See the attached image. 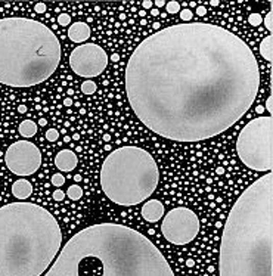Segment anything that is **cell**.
Here are the masks:
<instances>
[{
	"mask_svg": "<svg viewBox=\"0 0 273 276\" xmlns=\"http://www.w3.org/2000/svg\"><path fill=\"white\" fill-rule=\"evenodd\" d=\"M52 196H54L55 201H64V198H65V195H64V191H59V189H58V191H55Z\"/></svg>",
	"mask_w": 273,
	"mask_h": 276,
	"instance_id": "83f0119b",
	"label": "cell"
},
{
	"mask_svg": "<svg viewBox=\"0 0 273 276\" xmlns=\"http://www.w3.org/2000/svg\"><path fill=\"white\" fill-rule=\"evenodd\" d=\"M151 15L157 16V15H160V11H158V9H152V11H151Z\"/></svg>",
	"mask_w": 273,
	"mask_h": 276,
	"instance_id": "ab89813d",
	"label": "cell"
},
{
	"mask_svg": "<svg viewBox=\"0 0 273 276\" xmlns=\"http://www.w3.org/2000/svg\"><path fill=\"white\" fill-rule=\"evenodd\" d=\"M18 112H19V114H26V112H27V107H26V105H19V107H18Z\"/></svg>",
	"mask_w": 273,
	"mask_h": 276,
	"instance_id": "d6a6232c",
	"label": "cell"
},
{
	"mask_svg": "<svg viewBox=\"0 0 273 276\" xmlns=\"http://www.w3.org/2000/svg\"><path fill=\"white\" fill-rule=\"evenodd\" d=\"M64 183H65V178H64V174L56 173V174L52 176V185H54V186H56V188H61Z\"/></svg>",
	"mask_w": 273,
	"mask_h": 276,
	"instance_id": "7402d4cb",
	"label": "cell"
},
{
	"mask_svg": "<svg viewBox=\"0 0 273 276\" xmlns=\"http://www.w3.org/2000/svg\"><path fill=\"white\" fill-rule=\"evenodd\" d=\"M39 126H40V127H46V126H47V120L40 118V120H39Z\"/></svg>",
	"mask_w": 273,
	"mask_h": 276,
	"instance_id": "e575fe53",
	"label": "cell"
},
{
	"mask_svg": "<svg viewBox=\"0 0 273 276\" xmlns=\"http://www.w3.org/2000/svg\"><path fill=\"white\" fill-rule=\"evenodd\" d=\"M102 139H104V142H109V140H111V135H109V133H105Z\"/></svg>",
	"mask_w": 273,
	"mask_h": 276,
	"instance_id": "8d00e7d4",
	"label": "cell"
},
{
	"mask_svg": "<svg viewBox=\"0 0 273 276\" xmlns=\"http://www.w3.org/2000/svg\"><path fill=\"white\" fill-rule=\"evenodd\" d=\"M67 93H68V96H72V95H74V89H68Z\"/></svg>",
	"mask_w": 273,
	"mask_h": 276,
	"instance_id": "f6af8a7d",
	"label": "cell"
},
{
	"mask_svg": "<svg viewBox=\"0 0 273 276\" xmlns=\"http://www.w3.org/2000/svg\"><path fill=\"white\" fill-rule=\"evenodd\" d=\"M165 214L164 204L158 199H150L142 206V217L150 223L161 220Z\"/></svg>",
	"mask_w": 273,
	"mask_h": 276,
	"instance_id": "8fae6325",
	"label": "cell"
},
{
	"mask_svg": "<svg viewBox=\"0 0 273 276\" xmlns=\"http://www.w3.org/2000/svg\"><path fill=\"white\" fill-rule=\"evenodd\" d=\"M263 21H264V27H266V30L272 33V31H273V14H272V11H270L269 14L266 15V18H264Z\"/></svg>",
	"mask_w": 273,
	"mask_h": 276,
	"instance_id": "cb8c5ba5",
	"label": "cell"
},
{
	"mask_svg": "<svg viewBox=\"0 0 273 276\" xmlns=\"http://www.w3.org/2000/svg\"><path fill=\"white\" fill-rule=\"evenodd\" d=\"M86 112H87V111H86V108H80V114H82V115H84Z\"/></svg>",
	"mask_w": 273,
	"mask_h": 276,
	"instance_id": "681fc988",
	"label": "cell"
},
{
	"mask_svg": "<svg viewBox=\"0 0 273 276\" xmlns=\"http://www.w3.org/2000/svg\"><path fill=\"white\" fill-rule=\"evenodd\" d=\"M216 226H217V228H221L223 224H221V221H217V223H216Z\"/></svg>",
	"mask_w": 273,
	"mask_h": 276,
	"instance_id": "db71d44e",
	"label": "cell"
},
{
	"mask_svg": "<svg viewBox=\"0 0 273 276\" xmlns=\"http://www.w3.org/2000/svg\"><path fill=\"white\" fill-rule=\"evenodd\" d=\"M180 18H182V21L189 22L192 18H193V14H192L191 9H182V12H180Z\"/></svg>",
	"mask_w": 273,
	"mask_h": 276,
	"instance_id": "d4e9b609",
	"label": "cell"
},
{
	"mask_svg": "<svg viewBox=\"0 0 273 276\" xmlns=\"http://www.w3.org/2000/svg\"><path fill=\"white\" fill-rule=\"evenodd\" d=\"M64 105H65V107H71V105H72V99H71V97H65V99H64Z\"/></svg>",
	"mask_w": 273,
	"mask_h": 276,
	"instance_id": "1f68e13d",
	"label": "cell"
},
{
	"mask_svg": "<svg viewBox=\"0 0 273 276\" xmlns=\"http://www.w3.org/2000/svg\"><path fill=\"white\" fill-rule=\"evenodd\" d=\"M139 15H140V16L145 19V16H146V11H140V12H139Z\"/></svg>",
	"mask_w": 273,
	"mask_h": 276,
	"instance_id": "b9f144b4",
	"label": "cell"
},
{
	"mask_svg": "<svg viewBox=\"0 0 273 276\" xmlns=\"http://www.w3.org/2000/svg\"><path fill=\"white\" fill-rule=\"evenodd\" d=\"M200 219L191 208L178 207L164 214L161 223L163 236L173 245H186L200 234Z\"/></svg>",
	"mask_w": 273,
	"mask_h": 276,
	"instance_id": "ba28073f",
	"label": "cell"
},
{
	"mask_svg": "<svg viewBox=\"0 0 273 276\" xmlns=\"http://www.w3.org/2000/svg\"><path fill=\"white\" fill-rule=\"evenodd\" d=\"M207 14V9H205V6H198L196 8V15H200V16H204Z\"/></svg>",
	"mask_w": 273,
	"mask_h": 276,
	"instance_id": "f546056e",
	"label": "cell"
},
{
	"mask_svg": "<svg viewBox=\"0 0 273 276\" xmlns=\"http://www.w3.org/2000/svg\"><path fill=\"white\" fill-rule=\"evenodd\" d=\"M189 6H191V8H195V6H196V3H195V2H191V3H189Z\"/></svg>",
	"mask_w": 273,
	"mask_h": 276,
	"instance_id": "f5cc1de1",
	"label": "cell"
},
{
	"mask_svg": "<svg viewBox=\"0 0 273 276\" xmlns=\"http://www.w3.org/2000/svg\"><path fill=\"white\" fill-rule=\"evenodd\" d=\"M55 216L34 203L0 207V276H41L62 248Z\"/></svg>",
	"mask_w": 273,
	"mask_h": 276,
	"instance_id": "277c9868",
	"label": "cell"
},
{
	"mask_svg": "<svg viewBox=\"0 0 273 276\" xmlns=\"http://www.w3.org/2000/svg\"><path fill=\"white\" fill-rule=\"evenodd\" d=\"M154 6H157L158 9L164 8V6H165V2H164V0H157V2H154Z\"/></svg>",
	"mask_w": 273,
	"mask_h": 276,
	"instance_id": "4dcf8cb0",
	"label": "cell"
},
{
	"mask_svg": "<svg viewBox=\"0 0 273 276\" xmlns=\"http://www.w3.org/2000/svg\"><path fill=\"white\" fill-rule=\"evenodd\" d=\"M111 61H112V62H118V61H120V55H118V54L111 55Z\"/></svg>",
	"mask_w": 273,
	"mask_h": 276,
	"instance_id": "836d02e7",
	"label": "cell"
},
{
	"mask_svg": "<svg viewBox=\"0 0 273 276\" xmlns=\"http://www.w3.org/2000/svg\"><path fill=\"white\" fill-rule=\"evenodd\" d=\"M217 174H225V168L223 167H217Z\"/></svg>",
	"mask_w": 273,
	"mask_h": 276,
	"instance_id": "74e56055",
	"label": "cell"
},
{
	"mask_svg": "<svg viewBox=\"0 0 273 276\" xmlns=\"http://www.w3.org/2000/svg\"><path fill=\"white\" fill-rule=\"evenodd\" d=\"M37 124L33 121V120H24L19 127H18V132H19V135L22 136V138L30 139L33 138V136H36V133H37Z\"/></svg>",
	"mask_w": 273,
	"mask_h": 276,
	"instance_id": "2e32d148",
	"label": "cell"
},
{
	"mask_svg": "<svg viewBox=\"0 0 273 276\" xmlns=\"http://www.w3.org/2000/svg\"><path fill=\"white\" fill-rule=\"evenodd\" d=\"M165 9L168 14H178V12H180V3L179 2H168V3H165Z\"/></svg>",
	"mask_w": 273,
	"mask_h": 276,
	"instance_id": "d6986e66",
	"label": "cell"
},
{
	"mask_svg": "<svg viewBox=\"0 0 273 276\" xmlns=\"http://www.w3.org/2000/svg\"><path fill=\"white\" fill-rule=\"evenodd\" d=\"M68 37L71 42L84 44V43H87L89 37H90V27L87 26V22L77 21L72 26H69Z\"/></svg>",
	"mask_w": 273,
	"mask_h": 276,
	"instance_id": "4fadbf2b",
	"label": "cell"
},
{
	"mask_svg": "<svg viewBox=\"0 0 273 276\" xmlns=\"http://www.w3.org/2000/svg\"><path fill=\"white\" fill-rule=\"evenodd\" d=\"M62 58L55 33L28 18L0 19V83L31 87L46 82Z\"/></svg>",
	"mask_w": 273,
	"mask_h": 276,
	"instance_id": "5b68a950",
	"label": "cell"
},
{
	"mask_svg": "<svg viewBox=\"0 0 273 276\" xmlns=\"http://www.w3.org/2000/svg\"><path fill=\"white\" fill-rule=\"evenodd\" d=\"M260 55L264 58V61H273V36L269 34L260 43Z\"/></svg>",
	"mask_w": 273,
	"mask_h": 276,
	"instance_id": "9a60e30c",
	"label": "cell"
},
{
	"mask_svg": "<svg viewBox=\"0 0 273 276\" xmlns=\"http://www.w3.org/2000/svg\"><path fill=\"white\" fill-rule=\"evenodd\" d=\"M218 276H273V174L250 185L223 228Z\"/></svg>",
	"mask_w": 273,
	"mask_h": 276,
	"instance_id": "3957f363",
	"label": "cell"
},
{
	"mask_svg": "<svg viewBox=\"0 0 273 276\" xmlns=\"http://www.w3.org/2000/svg\"><path fill=\"white\" fill-rule=\"evenodd\" d=\"M83 148L82 146H76V152H82Z\"/></svg>",
	"mask_w": 273,
	"mask_h": 276,
	"instance_id": "f907efd6",
	"label": "cell"
},
{
	"mask_svg": "<svg viewBox=\"0 0 273 276\" xmlns=\"http://www.w3.org/2000/svg\"><path fill=\"white\" fill-rule=\"evenodd\" d=\"M31 193H33V185L27 179H18L12 183V195L16 199L24 201Z\"/></svg>",
	"mask_w": 273,
	"mask_h": 276,
	"instance_id": "5bb4252c",
	"label": "cell"
},
{
	"mask_svg": "<svg viewBox=\"0 0 273 276\" xmlns=\"http://www.w3.org/2000/svg\"><path fill=\"white\" fill-rule=\"evenodd\" d=\"M248 22L253 26V27H259L263 22V16L260 14H251L248 16Z\"/></svg>",
	"mask_w": 273,
	"mask_h": 276,
	"instance_id": "ffe728a7",
	"label": "cell"
},
{
	"mask_svg": "<svg viewBox=\"0 0 273 276\" xmlns=\"http://www.w3.org/2000/svg\"><path fill=\"white\" fill-rule=\"evenodd\" d=\"M74 180H76V182H80V180H82V176H80V174H76V176H74Z\"/></svg>",
	"mask_w": 273,
	"mask_h": 276,
	"instance_id": "7bdbcfd3",
	"label": "cell"
},
{
	"mask_svg": "<svg viewBox=\"0 0 273 276\" xmlns=\"http://www.w3.org/2000/svg\"><path fill=\"white\" fill-rule=\"evenodd\" d=\"M72 139H74V140H80V135H79V133H74Z\"/></svg>",
	"mask_w": 273,
	"mask_h": 276,
	"instance_id": "60d3db41",
	"label": "cell"
},
{
	"mask_svg": "<svg viewBox=\"0 0 273 276\" xmlns=\"http://www.w3.org/2000/svg\"><path fill=\"white\" fill-rule=\"evenodd\" d=\"M34 11H36V14H44V12L47 11V5L43 3V2L36 3V5H34Z\"/></svg>",
	"mask_w": 273,
	"mask_h": 276,
	"instance_id": "484cf974",
	"label": "cell"
},
{
	"mask_svg": "<svg viewBox=\"0 0 273 276\" xmlns=\"http://www.w3.org/2000/svg\"><path fill=\"white\" fill-rule=\"evenodd\" d=\"M109 58L107 52L96 43L79 44L69 55L71 69L84 79H93L101 76L108 67Z\"/></svg>",
	"mask_w": 273,
	"mask_h": 276,
	"instance_id": "9c48e42d",
	"label": "cell"
},
{
	"mask_svg": "<svg viewBox=\"0 0 273 276\" xmlns=\"http://www.w3.org/2000/svg\"><path fill=\"white\" fill-rule=\"evenodd\" d=\"M142 6H143V9H152L154 8V2L145 0V2H142Z\"/></svg>",
	"mask_w": 273,
	"mask_h": 276,
	"instance_id": "f1b7e54d",
	"label": "cell"
},
{
	"mask_svg": "<svg viewBox=\"0 0 273 276\" xmlns=\"http://www.w3.org/2000/svg\"><path fill=\"white\" fill-rule=\"evenodd\" d=\"M210 5H211L213 8H216V6H218V2L217 0H211V2H210Z\"/></svg>",
	"mask_w": 273,
	"mask_h": 276,
	"instance_id": "f35d334b",
	"label": "cell"
},
{
	"mask_svg": "<svg viewBox=\"0 0 273 276\" xmlns=\"http://www.w3.org/2000/svg\"><path fill=\"white\" fill-rule=\"evenodd\" d=\"M5 163L16 176H31L40 168L41 152L28 140H16L6 149Z\"/></svg>",
	"mask_w": 273,
	"mask_h": 276,
	"instance_id": "30bf717a",
	"label": "cell"
},
{
	"mask_svg": "<svg viewBox=\"0 0 273 276\" xmlns=\"http://www.w3.org/2000/svg\"><path fill=\"white\" fill-rule=\"evenodd\" d=\"M264 110L269 112V115H272L273 114V97L272 96L267 97V102H266V107H264Z\"/></svg>",
	"mask_w": 273,
	"mask_h": 276,
	"instance_id": "4316f807",
	"label": "cell"
},
{
	"mask_svg": "<svg viewBox=\"0 0 273 276\" xmlns=\"http://www.w3.org/2000/svg\"><path fill=\"white\" fill-rule=\"evenodd\" d=\"M259 89L253 49L232 31L205 22L154 33L126 67V92L136 117L175 142L226 132L250 111Z\"/></svg>",
	"mask_w": 273,
	"mask_h": 276,
	"instance_id": "6da1fadb",
	"label": "cell"
},
{
	"mask_svg": "<svg viewBox=\"0 0 273 276\" xmlns=\"http://www.w3.org/2000/svg\"><path fill=\"white\" fill-rule=\"evenodd\" d=\"M256 111H257V114H260V115H261V114L264 112V107H263V105H259V107L256 108Z\"/></svg>",
	"mask_w": 273,
	"mask_h": 276,
	"instance_id": "d590c367",
	"label": "cell"
},
{
	"mask_svg": "<svg viewBox=\"0 0 273 276\" xmlns=\"http://www.w3.org/2000/svg\"><path fill=\"white\" fill-rule=\"evenodd\" d=\"M69 24H71V16L68 14H59V16H58V26L65 27V26H69Z\"/></svg>",
	"mask_w": 273,
	"mask_h": 276,
	"instance_id": "603a6c76",
	"label": "cell"
},
{
	"mask_svg": "<svg viewBox=\"0 0 273 276\" xmlns=\"http://www.w3.org/2000/svg\"><path fill=\"white\" fill-rule=\"evenodd\" d=\"M140 26H146V19H142V21H140Z\"/></svg>",
	"mask_w": 273,
	"mask_h": 276,
	"instance_id": "816d5d0a",
	"label": "cell"
},
{
	"mask_svg": "<svg viewBox=\"0 0 273 276\" xmlns=\"http://www.w3.org/2000/svg\"><path fill=\"white\" fill-rule=\"evenodd\" d=\"M160 182L158 164L150 152L137 146L111 151L101 168L102 191L117 206L132 207L146 201Z\"/></svg>",
	"mask_w": 273,
	"mask_h": 276,
	"instance_id": "8992f818",
	"label": "cell"
},
{
	"mask_svg": "<svg viewBox=\"0 0 273 276\" xmlns=\"http://www.w3.org/2000/svg\"><path fill=\"white\" fill-rule=\"evenodd\" d=\"M43 276H176L154 242L117 223L87 226L71 236Z\"/></svg>",
	"mask_w": 273,
	"mask_h": 276,
	"instance_id": "7a4b0ae2",
	"label": "cell"
},
{
	"mask_svg": "<svg viewBox=\"0 0 273 276\" xmlns=\"http://www.w3.org/2000/svg\"><path fill=\"white\" fill-rule=\"evenodd\" d=\"M77 164H79V158H77L76 152L71 149H61L55 157V166L61 171L69 173L77 167Z\"/></svg>",
	"mask_w": 273,
	"mask_h": 276,
	"instance_id": "7c38bea8",
	"label": "cell"
},
{
	"mask_svg": "<svg viewBox=\"0 0 273 276\" xmlns=\"http://www.w3.org/2000/svg\"><path fill=\"white\" fill-rule=\"evenodd\" d=\"M96 90H97V86H96L95 82L92 80H86L82 83V92L84 95H93Z\"/></svg>",
	"mask_w": 273,
	"mask_h": 276,
	"instance_id": "ac0fdd59",
	"label": "cell"
},
{
	"mask_svg": "<svg viewBox=\"0 0 273 276\" xmlns=\"http://www.w3.org/2000/svg\"><path fill=\"white\" fill-rule=\"evenodd\" d=\"M160 26H161L160 22H154V28H155V30H158V28H160Z\"/></svg>",
	"mask_w": 273,
	"mask_h": 276,
	"instance_id": "bcb514c9",
	"label": "cell"
},
{
	"mask_svg": "<svg viewBox=\"0 0 273 276\" xmlns=\"http://www.w3.org/2000/svg\"><path fill=\"white\" fill-rule=\"evenodd\" d=\"M65 127H69V121H65V123H64V129H65Z\"/></svg>",
	"mask_w": 273,
	"mask_h": 276,
	"instance_id": "11a10c76",
	"label": "cell"
},
{
	"mask_svg": "<svg viewBox=\"0 0 273 276\" xmlns=\"http://www.w3.org/2000/svg\"><path fill=\"white\" fill-rule=\"evenodd\" d=\"M67 195H68L69 199H72V201L82 199L83 198L82 186H79V185H71L68 188V191H67Z\"/></svg>",
	"mask_w": 273,
	"mask_h": 276,
	"instance_id": "e0dca14e",
	"label": "cell"
},
{
	"mask_svg": "<svg viewBox=\"0 0 273 276\" xmlns=\"http://www.w3.org/2000/svg\"><path fill=\"white\" fill-rule=\"evenodd\" d=\"M64 142H65V143H69V142H71V138H69V136H64Z\"/></svg>",
	"mask_w": 273,
	"mask_h": 276,
	"instance_id": "ee69618b",
	"label": "cell"
},
{
	"mask_svg": "<svg viewBox=\"0 0 273 276\" xmlns=\"http://www.w3.org/2000/svg\"><path fill=\"white\" fill-rule=\"evenodd\" d=\"M46 139L54 143V142H56L59 139V132L56 129H47L46 130Z\"/></svg>",
	"mask_w": 273,
	"mask_h": 276,
	"instance_id": "44dd1931",
	"label": "cell"
},
{
	"mask_svg": "<svg viewBox=\"0 0 273 276\" xmlns=\"http://www.w3.org/2000/svg\"><path fill=\"white\" fill-rule=\"evenodd\" d=\"M105 151H111V145H109V143L105 145Z\"/></svg>",
	"mask_w": 273,
	"mask_h": 276,
	"instance_id": "c3c4849f",
	"label": "cell"
},
{
	"mask_svg": "<svg viewBox=\"0 0 273 276\" xmlns=\"http://www.w3.org/2000/svg\"><path fill=\"white\" fill-rule=\"evenodd\" d=\"M236 152L242 164L256 171L273 168V118L260 115L246 123L236 139Z\"/></svg>",
	"mask_w": 273,
	"mask_h": 276,
	"instance_id": "52a82bcc",
	"label": "cell"
},
{
	"mask_svg": "<svg viewBox=\"0 0 273 276\" xmlns=\"http://www.w3.org/2000/svg\"><path fill=\"white\" fill-rule=\"evenodd\" d=\"M118 18H120L121 21H124V19H126V14H120L118 15Z\"/></svg>",
	"mask_w": 273,
	"mask_h": 276,
	"instance_id": "7dc6e473",
	"label": "cell"
}]
</instances>
